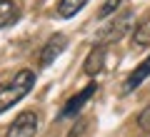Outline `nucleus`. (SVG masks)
<instances>
[{"label":"nucleus","instance_id":"nucleus-1","mask_svg":"<svg viewBox=\"0 0 150 137\" xmlns=\"http://www.w3.org/2000/svg\"><path fill=\"white\" fill-rule=\"evenodd\" d=\"M33 87H35V72H33V70H20V72H15V77H13L10 82L0 87V115L5 110H10L13 105H18Z\"/></svg>","mask_w":150,"mask_h":137},{"label":"nucleus","instance_id":"nucleus-2","mask_svg":"<svg viewBox=\"0 0 150 137\" xmlns=\"http://www.w3.org/2000/svg\"><path fill=\"white\" fill-rule=\"evenodd\" d=\"M133 22H135V13H133V10H123L115 20L108 22L105 30H100V35H98L100 45H110V42L123 40V37L133 30Z\"/></svg>","mask_w":150,"mask_h":137},{"label":"nucleus","instance_id":"nucleus-3","mask_svg":"<svg viewBox=\"0 0 150 137\" xmlns=\"http://www.w3.org/2000/svg\"><path fill=\"white\" fill-rule=\"evenodd\" d=\"M38 135V115L33 110H25L10 122L5 137H35Z\"/></svg>","mask_w":150,"mask_h":137},{"label":"nucleus","instance_id":"nucleus-4","mask_svg":"<svg viewBox=\"0 0 150 137\" xmlns=\"http://www.w3.org/2000/svg\"><path fill=\"white\" fill-rule=\"evenodd\" d=\"M68 48V37L63 35V32H55V35L48 37V42L43 45V50H40V58H38V63H40V67H48V65L55 63V58H58L63 50Z\"/></svg>","mask_w":150,"mask_h":137},{"label":"nucleus","instance_id":"nucleus-5","mask_svg":"<svg viewBox=\"0 0 150 137\" xmlns=\"http://www.w3.org/2000/svg\"><path fill=\"white\" fill-rule=\"evenodd\" d=\"M95 90H98V85H95V82H90L88 87H83L78 95H73L68 102H65V107L60 110V117H75V115H80V110L88 105V100L95 95Z\"/></svg>","mask_w":150,"mask_h":137},{"label":"nucleus","instance_id":"nucleus-6","mask_svg":"<svg viewBox=\"0 0 150 137\" xmlns=\"http://www.w3.org/2000/svg\"><path fill=\"white\" fill-rule=\"evenodd\" d=\"M148 77H150V55L128 75V80H125V85H123V92H125V95H128V92H135Z\"/></svg>","mask_w":150,"mask_h":137},{"label":"nucleus","instance_id":"nucleus-7","mask_svg":"<svg viewBox=\"0 0 150 137\" xmlns=\"http://www.w3.org/2000/svg\"><path fill=\"white\" fill-rule=\"evenodd\" d=\"M103 65H105V45H100L98 42L95 48L88 53V58H85V75H98L103 70Z\"/></svg>","mask_w":150,"mask_h":137},{"label":"nucleus","instance_id":"nucleus-8","mask_svg":"<svg viewBox=\"0 0 150 137\" xmlns=\"http://www.w3.org/2000/svg\"><path fill=\"white\" fill-rule=\"evenodd\" d=\"M90 0H60L58 3V15L60 18H73L88 5Z\"/></svg>","mask_w":150,"mask_h":137},{"label":"nucleus","instance_id":"nucleus-9","mask_svg":"<svg viewBox=\"0 0 150 137\" xmlns=\"http://www.w3.org/2000/svg\"><path fill=\"white\" fill-rule=\"evenodd\" d=\"M18 20V8L13 0H0V27H8Z\"/></svg>","mask_w":150,"mask_h":137},{"label":"nucleus","instance_id":"nucleus-10","mask_svg":"<svg viewBox=\"0 0 150 137\" xmlns=\"http://www.w3.org/2000/svg\"><path fill=\"white\" fill-rule=\"evenodd\" d=\"M133 45L135 48H143V45H150V18H145L140 25L133 27Z\"/></svg>","mask_w":150,"mask_h":137},{"label":"nucleus","instance_id":"nucleus-11","mask_svg":"<svg viewBox=\"0 0 150 137\" xmlns=\"http://www.w3.org/2000/svg\"><path fill=\"white\" fill-rule=\"evenodd\" d=\"M120 3H123V0H105V3H103V8H100V13H98V18H108V15H112V13L120 8Z\"/></svg>","mask_w":150,"mask_h":137},{"label":"nucleus","instance_id":"nucleus-12","mask_svg":"<svg viewBox=\"0 0 150 137\" xmlns=\"http://www.w3.org/2000/svg\"><path fill=\"white\" fill-rule=\"evenodd\" d=\"M138 127H140L143 132H150V105L138 115Z\"/></svg>","mask_w":150,"mask_h":137},{"label":"nucleus","instance_id":"nucleus-13","mask_svg":"<svg viewBox=\"0 0 150 137\" xmlns=\"http://www.w3.org/2000/svg\"><path fill=\"white\" fill-rule=\"evenodd\" d=\"M83 130H85V122H78V125L73 127V132H70V137H80Z\"/></svg>","mask_w":150,"mask_h":137}]
</instances>
